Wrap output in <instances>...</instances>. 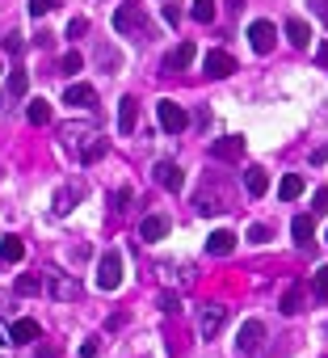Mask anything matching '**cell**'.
<instances>
[{"label":"cell","mask_w":328,"mask_h":358,"mask_svg":"<svg viewBox=\"0 0 328 358\" xmlns=\"http://www.w3.org/2000/svg\"><path fill=\"white\" fill-rule=\"evenodd\" d=\"M64 135H68L64 143L76 152V156H80L84 165H89V161H97L101 152H105V143H101V135H97L93 127H64Z\"/></svg>","instance_id":"6da1fadb"},{"label":"cell","mask_w":328,"mask_h":358,"mask_svg":"<svg viewBox=\"0 0 328 358\" xmlns=\"http://www.w3.org/2000/svg\"><path fill=\"white\" fill-rule=\"evenodd\" d=\"M114 30H118V34H127V38H147V30H152V26H147L143 9L127 0V5H118V9H114Z\"/></svg>","instance_id":"7a4b0ae2"},{"label":"cell","mask_w":328,"mask_h":358,"mask_svg":"<svg viewBox=\"0 0 328 358\" xmlns=\"http://www.w3.org/2000/svg\"><path fill=\"white\" fill-rule=\"evenodd\" d=\"M97 287H101V291H118V287H122V253H118V249H109L105 258H101V266H97Z\"/></svg>","instance_id":"3957f363"},{"label":"cell","mask_w":328,"mask_h":358,"mask_svg":"<svg viewBox=\"0 0 328 358\" xmlns=\"http://www.w3.org/2000/svg\"><path fill=\"white\" fill-rule=\"evenodd\" d=\"M156 118H160V127L169 131V135H181V131L190 127V114L177 106V101H169V97H164L160 106H156Z\"/></svg>","instance_id":"277c9868"},{"label":"cell","mask_w":328,"mask_h":358,"mask_svg":"<svg viewBox=\"0 0 328 358\" xmlns=\"http://www.w3.org/2000/svg\"><path fill=\"white\" fill-rule=\"evenodd\" d=\"M202 68H206V76H215V80H224V76H232V72H236V60H232V51H224V46H215V51H206V60H202Z\"/></svg>","instance_id":"5b68a950"},{"label":"cell","mask_w":328,"mask_h":358,"mask_svg":"<svg viewBox=\"0 0 328 358\" xmlns=\"http://www.w3.org/2000/svg\"><path fill=\"white\" fill-rule=\"evenodd\" d=\"M248 42H253V51H257V55H269V51H273V42H278V30H273V21H253L248 26Z\"/></svg>","instance_id":"8992f818"},{"label":"cell","mask_w":328,"mask_h":358,"mask_svg":"<svg viewBox=\"0 0 328 358\" xmlns=\"http://www.w3.org/2000/svg\"><path fill=\"white\" fill-rule=\"evenodd\" d=\"M224 316H228V308L224 303H206V308L198 312V333L210 341V337H219V329H224Z\"/></svg>","instance_id":"52a82bcc"},{"label":"cell","mask_w":328,"mask_h":358,"mask_svg":"<svg viewBox=\"0 0 328 358\" xmlns=\"http://www.w3.org/2000/svg\"><path fill=\"white\" fill-rule=\"evenodd\" d=\"M261 337H265V325H261V321H244V325H240V337H236V350H240V354H257Z\"/></svg>","instance_id":"ba28073f"},{"label":"cell","mask_w":328,"mask_h":358,"mask_svg":"<svg viewBox=\"0 0 328 358\" xmlns=\"http://www.w3.org/2000/svg\"><path fill=\"white\" fill-rule=\"evenodd\" d=\"M26 84H30L26 68H13V72H9V84H5V110H13L17 101L26 97Z\"/></svg>","instance_id":"9c48e42d"},{"label":"cell","mask_w":328,"mask_h":358,"mask_svg":"<svg viewBox=\"0 0 328 358\" xmlns=\"http://www.w3.org/2000/svg\"><path fill=\"white\" fill-rule=\"evenodd\" d=\"M152 177H156L164 190H181V186H185V177H181V165H173V161H160V165L152 169Z\"/></svg>","instance_id":"30bf717a"},{"label":"cell","mask_w":328,"mask_h":358,"mask_svg":"<svg viewBox=\"0 0 328 358\" xmlns=\"http://www.w3.org/2000/svg\"><path fill=\"white\" fill-rule=\"evenodd\" d=\"M51 295L64 299V303H72V299H80V283L68 278V274H51Z\"/></svg>","instance_id":"8fae6325"},{"label":"cell","mask_w":328,"mask_h":358,"mask_svg":"<svg viewBox=\"0 0 328 358\" xmlns=\"http://www.w3.org/2000/svg\"><path fill=\"white\" fill-rule=\"evenodd\" d=\"M194 202H198V211H202V215H219V211L228 207V194H219V190H210V186H206V190H198V198H194Z\"/></svg>","instance_id":"7c38bea8"},{"label":"cell","mask_w":328,"mask_h":358,"mask_svg":"<svg viewBox=\"0 0 328 358\" xmlns=\"http://www.w3.org/2000/svg\"><path fill=\"white\" fill-rule=\"evenodd\" d=\"M232 249H236V236H232L228 228H219V232L206 236V253H210V258H228Z\"/></svg>","instance_id":"4fadbf2b"},{"label":"cell","mask_w":328,"mask_h":358,"mask_svg":"<svg viewBox=\"0 0 328 358\" xmlns=\"http://www.w3.org/2000/svg\"><path fill=\"white\" fill-rule=\"evenodd\" d=\"M64 106H97V93H93V84H68L64 89Z\"/></svg>","instance_id":"5bb4252c"},{"label":"cell","mask_w":328,"mask_h":358,"mask_svg":"<svg viewBox=\"0 0 328 358\" xmlns=\"http://www.w3.org/2000/svg\"><path fill=\"white\" fill-rule=\"evenodd\" d=\"M286 42H291L295 51H307V42H311V26H307L303 17H291V21H286Z\"/></svg>","instance_id":"9a60e30c"},{"label":"cell","mask_w":328,"mask_h":358,"mask_svg":"<svg viewBox=\"0 0 328 358\" xmlns=\"http://www.w3.org/2000/svg\"><path fill=\"white\" fill-rule=\"evenodd\" d=\"M139 236H143L147 244H156V240H164V236H169V220H164V215H147V220L139 224Z\"/></svg>","instance_id":"2e32d148"},{"label":"cell","mask_w":328,"mask_h":358,"mask_svg":"<svg viewBox=\"0 0 328 358\" xmlns=\"http://www.w3.org/2000/svg\"><path fill=\"white\" fill-rule=\"evenodd\" d=\"M291 236H295V244H299V249H311L316 220H311V215H295V224H291Z\"/></svg>","instance_id":"e0dca14e"},{"label":"cell","mask_w":328,"mask_h":358,"mask_svg":"<svg viewBox=\"0 0 328 358\" xmlns=\"http://www.w3.org/2000/svg\"><path fill=\"white\" fill-rule=\"evenodd\" d=\"M164 64H169L173 72H181V68H190L194 64V42L185 38V42H177L173 51H169V60H164Z\"/></svg>","instance_id":"ac0fdd59"},{"label":"cell","mask_w":328,"mask_h":358,"mask_svg":"<svg viewBox=\"0 0 328 358\" xmlns=\"http://www.w3.org/2000/svg\"><path fill=\"white\" fill-rule=\"evenodd\" d=\"M9 337H13V346H26V341H38L42 329H38V321H13Z\"/></svg>","instance_id":"d6986e66"},{"label":"cell","mask_w":328,"mask_h":358,"mask_svg":"<svg viewBox=\"0 0 328 358\" xmlns=\"http://www.w3.org/2000/svg\"><path fill=\"white\" fill-rule=\"evenodd\" d=\"M21 258H26V240H17V236L0 240V262H5V266H17Z\"/></svg>","instance_id":"ffe728a7"},{"label":"cell","mask_w":328,"mask_h":358,"mask_svg":"<svg viewBox=\"0 0 328 358\" xmlns=\"http://www.w3.org/2000/svg\"><path fill=\"white\" fill-rule=\"evenodd\" d=\"M244 186H248L253 198H265V190H269V173H265L261 165H253V169L244 173Z\"/></svg>","instance_id":"44dd1931"},{"label":"cell","mask_w":328,"mask_h":358,"mask_svg":"<svg viewBox=\"0 0 328 358\" xmlns=\"http://www.w3.org/2000/svg\"><path fill=\"white\" fill-rule=\"evenodd\" d=\"M240 152H244V139H240V135H228V139L215 143V156H219V161H232V156H240Z\"/></svg>","instance_id":"7402d4cb"},{"label":"cell","mask_w":328,"mask_h":358,"mask_svg":"<svg viewBox=\"0 0 328 358\" xmlns=\"http://www.w3.org/2000/svg\"><path fill=\"white\" fill-rule=\"evenodd\" d=\"M299 194H303V177H299V173H286L282 186H278V198H282V202H295Z\"/></svg>","instance_id":"603a6c76"},{"label":"cell","mask_w":328,"mask_h":358,"mask_svg":"<svg viewBox=\"0 0 328 358\" xmlns=\"http://www.w3.org/2000/svg\"><path fill=\"white\" fill-rule=\"evenodd\" d=\"M26 114H30V123H34V127H46V123H51V101H42V97H34Z\"/></svg>","instance_id":"cb8c5ba5"},{"label":"cell","mask_w":328,"mask_h":358,"mask_svg":"<svg viewBox=\"0 0 328 358\" xmlns=\"http://www.w3.org/2000/svg\"><path fill=\"white\" fill-rule=\"evenodd\" d=\"M282 312H286V316L303 312V287H286V291H282Z\"/></svg>","instance_id":"d4e9b609"},{"label":"cell","mask_w":328,"mask_h":358,"mask_svg":"<svg viewBox=\"0 0 328 358\" xmlns=\"http://www.w3.org/2000/svg\"><path fill=\"white\" fill-rule=\"evenodd\" d=\"M118 127H122V131H135V101H131V97L118 101Z\"/></svg>","instance_id":"484cf974"},{"label":"cell","mask_w":328,"mask_h":358,"mask_svg":"<svg viewBox=\"0 0 328 358\" xmlns=\"http://www.w3.org/2000/svg\"><path fill=\"white\" fill-rule=\"evenodd\" d=\"M311 291H316L320 303H328V266H320V270L311 274Z\"/></svg>","instance_id":"4316f807"},{"label":"cell","mask_w":328,"mask_h":358,"mask_svg":"<svg viewBox=\"0 0 328 358\" xmlns=\"http://www.w3.org/2000/svg\"><path fill=\"white\" fill-rule=\"evenodd\" d=\"M72 202H76V190L68 186V190H60V194H55V211H60V215H68V211H72Z\"/></svg>","instance_id":"83f0119b"},{"label":"cell","mask_w":328,"mask_h":358,"mask_svg":"<svg viewBox=\"0 0 328 358\" xmlns=\"http://www.w3.org/2000/svg\"><path fill=\"white\" fill-rule=\"evenodd\" d=\"M194 21H215V0H194Z\"/></svg>","instance_id":"f1b7e54d"},{"label":"cell","mask_w":328,"mask_h":358,"mask_svg":"<svg viewBox=\"0 0 328 358\" xmlns=\"http://www.w3.org/2000/svg\"><path fill=\"white\" fill-rule=\"evenodd\" d=\"M60 68H64L68 76H72V72H80V68H84V60H80V51H68V55L60 60Z\"/></svg>","instance_id":"f546056e"},{"label":"cell","mask_w":328,"mask_h":358,"mask_svg":"<svg viewBox=\"0 0 328 358\" xmlns=\"http://www.w3.org/2000/svg\"><path fill=\"white\" fill-rule=\"evenodd\" d=\"M34 291H38V278L34 274H21L17 278V295H34Z\"/></svg>","instance_id":"4dcf8cb0"},{"label":"cell","mask_w":328,"mask_h":358,"mask_svg":"<svg viewBox=\"0 0 328 358\" xmlns=\"http://www.w3.org/2000/svg\"><path fill=\"white\" fill-rule=\"evenodd\" d=\"M97 354H101V341H97V337H89V341L80 346V358H97Z\"/></svg>","instance_id":"1f68e13d"},{"label":"cell","mask_w":328,"mask_h":358,"mask_svg":"<svg viewBox=\"0 0 328 358\" xmlns=\"http://www.w3.org/2000/svg\"><path fill=\"white\" fill-rule=\"evenodd\" d=\"M51 5H55V0H30V13H34V17H46Z\"/></svg>","instance_id":"d6a6232c"},{"label":"cell","mask_w":328,"mask_h":358,"mask_svg":"<svg viewBox=\"0 0 328 358\" xmlns=\"http://www.w3.org/2000/svg\"><path fill=\"white\" fill-rule=\"evenodd\" d=\"M84 30H89V21H84V17H76V21L68 26V38H84Z\"/></svg>","instance_id":"836d02e7"},{"label":"cell","mask_w":328,"mask_h":358,"mask_svg":"<svg viewBox=\"0 0 328 358\" xmlns=\"http://www.w3.org/2000/svg\"><path fill=\"white\" fill-rule=\"evenodd\" d=\"M316 211H320V215L328 211V186H320V190H316Z\"/></svg>","instance_id":"e575fe53"},{"label":"cell","mask_w":328,"mask_h":358,"mask_svg":"<svg viewBox=\"0 0 328 358\" xmlns=\"http://www.w3.org/2000/svg\"><path fill=\"white\" fill-rule=\"evenodd\" d=\"M5 51H9V55H17V51H21V34H5Z\"/></svg>","instance_id":"d590c367"},{"label":"cell","mask_w":328,"mask_h":358,"mask_svg":"<svg viewBox=\"0 0 328 358\" xmlns=\"http://www.w3.org/2000/svg\"><path fill=\"white\" fill-rule=\"evenodd\" d=\"M160 303H164V312H169V316H177V312H181V308H177V295H164Z\"/></svg>","instance_id":"8d00e7d4"},{"label":"cell","mask_w":328,"mask_h":358,"mask_svg":"<svg viewBox=\"0 0 328 358\" xmlns=\"http://www.w3.org/2000/svg\"><path fill=\"white\" fill-rule=\"evenodd\" d=\"M248 236L261 244V240H269V228H265V224H253V232H248Z\"/></svg>","instance_id":"74e56055"},{"label":"cell","mask_w":328,"mask_h":358,"mask_svg":"<svg viewBox=\"0 0 328 358\" xmlns=\"http://www.w3.org/2000/svg\"><path fill=\"white\" fill-rule=\"evenodd\" d=\"M164 21L177 26V21H181V9H177V5H169V9H164Z\"/></svg>","instance_id":"f35d334b"},{"label":"cell","mask_w":328,"mask_h":358,"mask_svg":"<svg viewBox=\"0 0 328 358\" xmlns=\"http://www.w3.org/2000/svg\"><path fill=\"white\" fill-rule=\"evenodd\" d=\"M311 5H316V13H320V17L328 21V0H311Z\"/></svg>","instance_id":"ab89813d"},{"label":"cell","mask_w":328,"mask_h":358,"mask_svg":"<svg viewBox=\"0 0 328 358\" xmlns=\"http://www.w3.org/2000/svg\"><path fill=\"white\" fill-rule=\"evenodd\" d=\"M55 354H60L55 346H38V358H55Z\"/></svg>","instance_id":"60d3db41"},{"label":"cell","mask_w":328,"mask_h":358,"mask_svg":"<svg viewBox=\"0 0 328 358\" xmlns=\"http://www.w3.org/2000/svg\"><path fill=\"white\" fill-rule=\"evenodd\" d=\"M316 60H320V64H324V68H328V42H324V46H320V51H316Z\"/></svg>","instance_id":"b9f144b4"},{"label":"cell","mask_w":328,"mask_h":358,"mask_svg":"<svg viewBox=\"0 0 328 358\" xmlns=\"http://www.w3.org/2000/svg\"><path fill=\"white\" fill-rule=\"evenodd\" d=\"M244 9V0H228V13H240Z\"/></svg>","instance_id":"7bdbcfd3"},{"label":"cell","mask_w":328,"mask_h":358,"mask_svg":"<svg viewBox=\"0 0 328 358\" xmlns=\"http://www.w3.org/2000/svg\"><path fill=\"white\" fill-rule=\"evenodd\" d=\"M0 72H5V68H0Z\"/></svg>","instance_id":"ee69618b"}]
</instances>
